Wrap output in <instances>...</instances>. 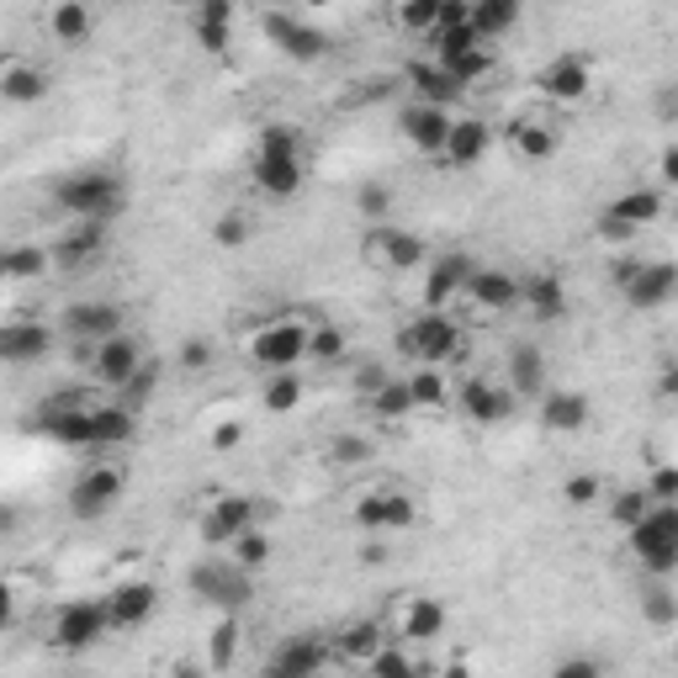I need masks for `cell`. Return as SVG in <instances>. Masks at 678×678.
Listing matches in <instances>:
<instances>
[{"instance_id": "1", "label": "cell", "mask_w": 678, "mask_h": 678, "mask_svg": "<svg viewBox=\"0 0 678 678\" xmlns=\"http://www.w3.org/2000/svg\"><path fill=\"white\" fill-rule=\"evenodd\" d=\"M38 424L64 445H122L133 440V414L127 408H90L85 398H59L38 414Z\"/></svg>"}, {"instance_id": "2", "label": "cell", "mask_w": 678, "mask_h": 678, "mask_svg": "<svg viewBox=\"0 0 678 678\" xmlns=\"http://www.w3.org/2000/svg\"><path fill=\"white\" fill-rule=\"evenodd\" d=\"M255 186L266 197H292L303 186V133L271 122L260 127V149H255Z\"/></svg>"}, {"instance_id": "3", "label": "cell", "mask_w": 678, "mask_h": 678, "mask_svg": "<svg viewBox=\"0 0 678 678\" xmlns=\"http://www.w3.org/2000/svg\"><path fill=\"white\" fill-rule=\"evenodd\" d=\"M122 181L118 175H107V170H75V175H64L59 186H53V201L64 207V212H75L81 223H107V218H118L122 207Z\"/></svg>"}, {"instance_id": "4", "label": "cell", "mask_w": 678, "mask_h": 678, "mask_svg": "<svg viewBox=\"0 0 678 678\" xmlns=\"http://www.w3.org/2000/svg\"><path fill=\"white\" fill-rule=\"evenodd\" d=\"M631 552H637L657 578L674 572L678 567V509L674 504H652V509L631 525Z\"/></svg>"}, {"instance_id": "5", "label": "cell", "mask_w": 678, "mask_h": 678, "mask_svg": "<svg viewBox=\"0 0 678 678\" xmlns=\"http://www.w3.org/2000/svg\"><path fill=\"white\" fill-rule=\"evenodd\" d=\"M249 356L255 366H271V371H292L297 360L308 356V323L297 319H281V323H266L255 340H249Z\"/></svg>"}, {"instance_id": "6", "label": "cell", "mask_w": 678, "mask_h": 678, "mask_svg": "<svg viewBox=\"0 0 678 678\" xmlns=\"http://www.w3.org/2000/svg\"><path fill=\"white\" fill-rule=\"evenodd\" d=\"M107 631H112V620H107V604H96V599L64 604L59 620H53V641H59L64 652H85V646H96Z\"/></svg>"}, {"instance_id": "7", "label": "cell", "mask_w": 678, "mask_h": 678, "mask_svg": "<svg viewBox=\"0 0 678 678\" xmlns=\"http://www.w3.org/2000/svg\"><path fill=\"white\" fill-rule=\"evenodd\" d=\"M456 340H461V329H456V319H445V313H424V319H414L408 329H403V350L408 356H419L424 366H435V360H445L451 350H456Z\"/></svg>"}, {"instance_id": "8", "label": "cell", "mask_w": 678, "mask_h": 678, "mask_svg": "<svg viewBox=\"0 0 678 678\" xmlns=\"http://www.w3.org/2000/svg\"><path fill=\"white\" fill-rule=\"evenodd\" d=\"M620 281H626V303H637V308H663L674 297V266L668 260H637V266L620 271Z\"/></svg>"}, {"instance_id": "9", "label": "cell", "mask_w": 678, "mask_h": 678, "mask_svg": "<svg viewBox=\"0 0 678 678\" xmlns=\"http://www.w3.org/2000/svg\"><path fill=\"white\" fill-rule=\"evenodd\" d=\"M192 589L201 599H212V604H223V609H239L249 599V572L234 567V562H207V567L192 572Z\"/></svg>"}, {"instance_id": "10", "label": "cell", "mask_w": 678, "mask_h": 678, "mask_svg": "<svg viewBox=\"0 0 678 678\" xmlns=\"http://www.w3.org/2000/svg\"><path fill=\"white\" fill-rule=\"evenodd\" d=\"M118 498H122V472L118 467H90V472L75 482V493H70V509L85 515V519H96V515H107Z\"/></svg>"}, {"instance_id": "11", "label": "cell", "mask_w": 678, "mask_h": 678, "mask_svg": "<svg viewBox=\"0 0 678 678\" xmlns=\"http://www.w3.org/2000/svg\"><path fill=\"white\" fill-rule=\"evenodd\" d=\"M249 525H255V504H249V498H218V504L201 515V541H207V546H234Z\"/></svg>"}, {"instance_id": "12", "label": "cell", "mask_w": 678, "mask_h": 678, "mask_svg": "<svg viewBox=\"0 0 678 678\" xmlns=\"http://www.w3.org/2000/svg\"><path fill=\"white\" fill-rule=\"evenodd\" d=\"M260 22H266L271 42H276L281 53H292V59H319L323 48H329L319 27H308V22H297V16H286V11H266Z\"/></svg>"}, {"instance_id": "13", "label": "cell", "mask_w": 678, "mask_h": 678, "mask_svg": "<svg viewBox=\"0 0 678 678\" xmlns=\"http://www.w3.org/2000/svg\"><path fill=\"white\" fill-rule=\"evenodd\" d=\"M155 604H160L155 583L133 578V583H118V589L107 594V620H112V626H122V631H133V626H144V620L155 615Z\"/></svg>"}, {"instance_id": "14", "label": "cell", "mask_w": 678, "mask_h": 678, "mask_svg": "<svg viewBox=\"0 0 678 678\" xmlns=\"http://www.w3.org/2000/svg\"><path fill=\"white\" fill-rule=\"evenodd\" d=\"M138 371H144L138 340H127V334H112V340H101V345H96V377H101V382H112V387H127V382H133Z\"/></svg>"}, {"instance_id": "15", "label": "cell", "mask_w": 678, "mask_h": 678, "mask_svg": "<svg viewBox=\"0 0 678 678\" xmlns=\"http://www.w3.org/2000/svg\"><path fill=\"white\" fill-rule=\"evenodd\" d=\"M366 249H371V260H387V266H398V271H414V266H424V239L419 234H408V229H377L371 239H366Z\"/></svg>"}, {"instance_id": "16", "label": "cell", "mask_w": 678, "mask_h": 678, "mask_svg": "<svg viewBox=\"0 0 678 678\" xmlns=\"http://www.w3.org/2000/svg\"><path fill=\"white\" fill-rule=\"evenodd\" d=\"M589 59H578V53H567V59H557V64H546L541 70V90L552 96V101H583L589 96Z\"/></svg>"}, {"instance_id": "17", "label": "cell", "mask_w": 678, "mask_h": 678, "mask_svg": "<svg viewBox=\"0 0 678 678\" xmlns=\"http://www.w3.org/2000/svg\"><path fill=\"white\" fill-rule=\"evenodd\" d=\"M403 133H408V144L414 149H424V155H445V133H451V118L440 112V107H408L403 112Z\"/></svg>"}, {"instance_id": "18", "label": "cell", "mask_w": 678, "mask_h": 678, "mask_svg": "<svg viewBox=\"0 0 678 678\" xmlns=\"http://www.w3.org/2000/svg\"><path fill=\"white\" fill-rule=\"evenodd\" d=\"M509 393L504 387H493V382H482V377H472V382H461V414L472 419V424H498V419H509Z\"/></svg>"}, {"instance_id": "19", "label": "cell", "mask_w": 678, "mask_h": 678, "mask_svg": "<svg viewBox=\"0 0 678 678\" xmlns=\"http://www.w3.org/2000/svg\"><path fill=\"white\" fill-rule=\"evenodd\" d=\"M461 297H472V303L488 308V313H504V308H515L519 303V281L504 276V271H472L467 286H461Z\"/></svg>"}, {"instance_id": "20", "label": "cell", "mask_w": 678, "mask_h": 678, "mask_svg": "<svg viewBox=\"0 0 678 678\" xmlns=\"http://www.w3.org/2000/svg\"><path fill=\"white\" fill-rule=\"evenodd\" d=\"M64 329L70 334H81V340H112V334H122V313L112 308V303H75L70 313H64Z\"/></svg>"}, {"instance_id": "21", "label": "cell", "mask_w": 678, "mask_h": 678, "mask_svg": "<svg viewBox=\"0 0 678 678\" xmlns=\"http://www.w3.org/2000/svg\"><path fill=\"white\" fill-rule=\"evenodd\" d=\"M323 663H329V641L308 631V637H292V641H286V646L276 652V663H271V668H281V674H292V678H313Z\"/></svg>"}, {"instance_id": "22", "label": "cell", "mask_w": 678, "mask_h": 678, "mask_svg": "<svg viewBox=\"0 0 678 678\" xmlns=\"http://www.w3.org/2000/svg\"><path fill=\"white\" fill-rule=\"evenodd\" d=\"M657 212H663V197H657V192H626V197L609 201L604 223H609V234H631L641 223H652Z\"/></svg>"}, {"instance_id": "23", "label": "cell", "mask_w": 678, "mask_h": 678, "mask_svg": "<svg viewBox=\"0 0 678 678\" xmlns=\"http://www.w3.org/2000/svg\"><path fill=\"white\" fill-rule=\"evenodd\" d=\"M48 350V329L33 319H16V323H0V360H38Z\"/></svg>"}, {"instance_id": "24", "label": "cell", "mask_w": 678, "mask_h": 678, "mask_svg": "<svg viewBox=\"0 0 678 678\" xmlns=\"http://www.w3.org/2000/svg\"><path fill=\"white\" fill-rule=\"evenodd\" d=\"M356 519L371 525V530H408V525H414V504H408L403 493H371L356 509Z\"/></svg>"}, {"instance_id": "25", "label": "cell", "mask_w": 678, "mask_h": 678, "mask_svg": "<svg viewBox=\"0 0 678 678\" xmlns=\"http://www.w3.org/2000/svg\"><path fill=\"white\" fill-rule=\"evenodd\" d=\"M482 155H488V122H478V118L451 122V133H445V160L451 164H478Z\"/></svg>"}, {"instance_id": "26", "label": "cell", "mask_w": 678, "mask_h": 678, "mask_svg": "<svg viewBox=\"0 0 678 678\" xmlns=\"http://www.w3.org/2000/svg\"><path fill=\"white\" fill-rule=\"evenodd\" d=\"M0 96L16 101V107H33L48 96V75L38 64H11V70H0Z\"/></svg>"}, {"instance_id": "27", "label": "cell", "mask_w": 678, "mask_h": 678, "mask_svg": "<svg viewBox=\"0 0 678 678\" xmlns=\"http://www.w3.org/2000/svg\"><path fill=\"white\" fill-rule=\"evenodd\" d=\"M467 276H472V266H467L461 255H445L435 271H430V281H424V297H430V308L440 313V308H445V303H451V297L467 286Z\"/></svg>"}, {"instance_id": "28", "label": "cell", "mask_w": 678, "mask_h": 678, "mask_svg": "<svg viewBox=\"0 0 678 678\" xmlns=\"http://www.w3.org/2000/svg\"><path fill=\"white\" fill-rule=\"evenodd\" d=\"M541 419H546V430H583V424H589V398L552 387L546 403H541Z\"/></svg>"}, {"instance_id": "29", "label": "cell", "mask_w": 678, "mask_h": 678, "mask_svg": "<svg viewBox=\"0 0 678 678\" xmlns=\"http://www.w3.org/2000/svg\"><path fill=\"white\" fill-rule=\"evenodd\" d=\"M408 81H414V90H419V101H424V107H440V112H445V101H456V96H461V85L451 81L435 59H430V64H414V70H408Z\"/></svg>"}, {"instance_id": "30", "label": "cell", "mask_w": 678, "mask_h": 678, "mask_svg": "<svg viewBox=\"0 0 678 678\" xmlns=\"http://www.w3.org/2000/svg\"><path fill=\"white\" fill-rule=\"evenodd\" d=\"M48 271V255H42L38 244H5L0 249V276L5 281H33Z\"/></svg>"}, {"instance_id": "31", "label": "cell", "mask_w": 678, "mask_h": 678, "mask_svg": "<svg viewBox=\"0 0 678 678\" xmlns=\"http://www.w3.org/2000/svg\"><path fill=\"white\" fill-rule=\"evenodd\" d=\"M515 22H519L515 0H478V5H472V33H478L482 42L498 38V33H509Z\"/></svg>"}, {"instance_id": "32", "label": "cell", "mask_w": 678, "mask_h": 678, "mask_svg": "<svg viewBox=\"0 0 678 678\" xmlns=\"http://www.w3.org/2000/svg\"><path fill=\"white\" fill-rule=\"evenodd\" d=\"M382 646H387V637H382V626H377V620H356V626H345V631H340V657L371 663Z\"/></svg>"}, {"instance_id": "33", "label": "cell", "mask_w": 678, "mask_h": 678, "mask_svg": "<svg viewBox=\"0 0 678 678\" xmlns=\"http://www.w3.org/2000/svg\"><path fill=\"white\" fill-rule=\"evenodd\" d=\"M445 631V604L440 599H414L408 604V620H403V637L408 641H430V637H440Z\"/></svg>"}, {"instance_id": "34", "label": "cell", "mask_w": 678, "mask_h": 678, "mask_svg": "<svg viewBox=\"0 0 678 678\" xmlns=\"http://www.w3.org/2000/svg\"><path fill=\"white\" fill-rule=\"evenodd\" d=\"M509 144L519 149V160H552V155H557V133L541 127V122H515V127H509Z\"/></svg>"}, {"instance_id": "35", "label": "cell", "mask_w": 678, "mask_h": 678, "mask_svg": "<svg viewBox=\"0 0 678 678\" xmlns=\"http://www.w3.org/2000/svg\"><path fill=\"white\" fill-rule=\"evenodd\" d=\"M519 297H525V303H530V313H541V319H557V313H562V281L557 276L519 281Z\"/></svg>"}, {"instance_id": "36", "label": "cell", "mask_w": 678, "mask_h": 678, "mask_svg": "<svg viewBox=\"0 0 678 678\" xmlns=\"http://www.w3.org/2000/svg\"><path fill=\"white\" fill-rule=\"evenodd\" d=\"M229 27H234V5H201L197 11V38L207 48H229Z\"/></svg>"}, {"instance_id": "37", "label": "cell", "mask_w": 678, "mask_h": 678, "mask_svg": "<svg viewBox=\"0 0 678 678\" xmlns=\"http://www.w3.org/2000/svg\"><path fill=\"white\" fill-rule=\"evenodd\" d=\"M48 27H53V38L59 42H85V33H90V11H85V5H53V11H48Z\"/></svg>"}, {"instance_id": "38", "label": "cell", "mask_w": 678, "mask_h": 678, "mask_svg": "<svg viewBox=\"0 0 678 678\" xmlns=\"http://www.w3.org/2000/svg\"><path fill=\"white\" fill-rule=\"evenodd\" d=\"M303 403V382H297V371H276L271 382H266V408L271 414H292Z\"/></svg>"}, {"instance_id": "39", "label": "cell", "mask_w": 678, "mask_h": 678, "mask_svg": "<svg viewBox=\"0 0 678 678\" xmlns=\"http://www.w3.org/2000/svg\"><path fill=\"white\" fill-rule=\"evenodd\" d=\"M403 387H408V403H414V408H435V403L445 398V377H440L435 366L414 371V377H408Z\"/></svg>"}, {"instance_id": "40", "label": "cell", "mask_w": 678, "mask_h": 678, "mask_svg": "<svg viewBox=\"0 0 678 678\" xmlns=\"http://www.w3.org/2000/svg\"><path fill=\"white\" fill-rule=\"evenodd\" d=\"M101 249V223H85V229H75L70 239H59V260L64 266H81V260H90Z\"/></svg>"}, {"instance_id": "41", "label": "cell", "mask_w": 678, "mask_h": 678, "mask_svg": "<svg viewBox=\"0 0 678 678\" xmlns=\"http://www.w3.org/2000/svg\"><path fill=\"white\" fill-rule=\"evenodd\" d=\"M509 382H515L519 393H535V387L546 382V366H541V356H535V350H515V356H509Z\"/></svg>"}, {"instance_id": "42", "label": "cell", "mask_w": 678, "mask_h": 678, "mask_svg": "<svg viewBox=\"0 0 678 678\" xmlns=\"http://www.w3.org/2000/svg\"><path fill=\"white\" fill-rule=\"evenodd\" d=\"M266 557H271V541H266V535L249 525L239 541H234V567H244V572H249V567H260Z\"/></svg>"}, {"instance_id": "43", "label": "cell", "mask_w": 678, "mask_h": 678, "mask_svg": "<svg viewBox=\"0 0 678 678\" xmlns=\"http://www.w3.org/2000/svg\"><path fill=\"white\" fill-rule=\"evenodd\" d=\"M234 646H239V626H234V615H223V620L212 626V668H229V663H234Z\"/></svg>"}, {"instance_id": "44", "label": "cell", "mask_w": 678, "mask_h": 678, "mask_svg": "<svg viewBox=\"0 0 678 678\" xmlns=\"http://www.w3.org/2000/svg\"><path fill=\"white\" fill-rule=\"evenodd\" d=\"M366 668H371L377 678H408V674H414L408 652H403V646H393V641H387V646H382V652H377V657H371Z\"/></svg>"}, {"instance_id": "45", "label": "cell", "mask_w": 678, "mask_h": 678, "mask_svg": "<svg viewBox=\"0 0 678 678\" xmlns=\"http://www.w3.org/2000/svg\"><path fill=\"white\" fill-rule=\"evenodd\" d=\"M371 403H377V414H382V419H403V414L414 408V403H408V387H403V382H382V387L371 393Z\"/></svg>"}, {"instance_id": "46", "label": "cell", "mask_w": 678, "mask_h": 678, "mask_svg": "<svg viewBox=\"0 0 678 678\" xmlns=\"http://www.w3.org/2000/svg\"><path fill=\"white\" fill-rule=\"evenodd\" d=\"M435 11H440V0H408V5L398 11V22L430 38V33H435Z\"/></svg>"}, {"instance_id": "47", "label": "cell", "mask_w": 678, "mask_h": 678, "mask_svg": "<svg viewBox=\"0 0 678 678\" xmlns=\"http://www.w3.org/2000/svg\"><path fill=\"white\" fill-rule=\"evenodd\" d=\"M646 509H652V498H646V493H620L609 515H615V525H626V530H631V525H637Z\"/></svg>"}, {"instance_id": "48", "label": "cell", "mask_w": 678, "mask_h": 678, "mask_svg": "<svg viewBox=\"0 0 678 678\" xmlns=\"http://www.w3.org/2000/svg\"><path fill=\"white\" fill-rule=\"evenodd\" d=\"M552 678H604V668H599L594 657H567V663L552 668Z\"/></svg>"}, {"instance_id": "49", "label": "cell", "mask_w": 678, "mask_h": 678, "mask_svg": "<svg viewBox=\"0 0 678 678\" xmlns=\"http://www.w3.org/2000/svg\"><path fill=\"white\" fill-rule=\"evenodd\" d=\"M308 350H313V356H340V350H345V334H340V329H319V334H308Z\"/></svg>"}, {"instance_id": "50", "label": "cell", "mask_w": 678, "mask_h": 678, "mask_svg": "<svg viewBox=\"0 0 678 678\" xmlns=\"http://www.w3.org/2000/svg\"><path fill=\"white\" fill-rule=\"evenodd\" d=\"M646 615H652V620H657V626H674V615H678L674 594H668V589H657V594L646 599Z\"/></svg>"}, {"instance_id": "51", "label": "cell", "mask_w": 678, "mask_h": 678, "mask_svg": "<svg viewBox=\"0 0 678 678\" xmlns=\"http://www.w3.org/2000/svg\"><path fill=\"white\" fill-rule=\"evenodd\" d=\"M594 498H599V478L583 472V478L567 482V504H578V509H583V504H594Z\"/></svg>"}, {"instance_id": "52", "label": "cell", "mask_w": 678, "mask_h": 678, "mask_svg": "<svg viewBox=\"0 0 678 678\" xmlns=\"http://www.w3.org/2000/svg\"><path fill=\"white\" fill-rule=\"evenodd\" d=\"M674 493H678V472L663 467V472L652 478V498H657V504H674Z\"/></svg>"}, {"instance_id": "53", "label": "cell", "mask_w": 678, "mask_h": 678, "mask_svg": "<svg viewBox=\"0 0 678 678\" xmlns=\"http://www.w3.org/2000/svg\"><path fill=\"white\" fill-rule=\"evenodd\" d=\"M360 212H366V218H382V212H387V192H382V186H366V192H360Z\"/></svg>"}, {"instance_id": "54", "label": "cell", "mask_w": 678, "mask_h": 678, "mask_svg": "<svg viewBox=\"0 0 678 678\" xmlns=\"http://www.w3.org/2000/svg\"><path fill=\"white\" fill-rule=\"evenodd\" d=\"M239 440H244L239 424H218V430H212V445H218V451H234Z\"/></svg>"}, {"instance_id": "55", "label": "cell", "mask_w": 678, "mask_h": 678, "mask_svg": "<svg viewBox=\"0 0 678 678\" xmlns=\"http://www.w3.org/2000/svg\"><path fill=\"white\" fill-rule=\"evenodd\" d=\"M181 360H186L192 371H197V366H207V360H212V350H207V340H192V345L181 350Z\"/></svg>"}, {"instance_id": "56", "label": "cell", "mask_w": 678, "mask_h": 678, "mask_svg": "<svg viewBox=\"0 0 678 678\" xmlns=\"http://www.w3.org/2000/svg\"><path fill=\"white\" fill-rule=\"evenodd\" d=\"M244 234H249V229H244L239 218H223V223H218V239H223V244H239Z\"/></svg>"}, {"instance_id": "57", "label": "cell", "mask_w": 678, "mask_h": 678, "mask_svg": "<svg viewBox=\"0 0 678 678\" xmlns=\"http://www.w3.org/2000/svg\"><path fill=\"white\" fill-rule=\"evenodd\" d=\"M334 456H340V461H356V456H366V445H360V440H340Z\"/></svg>"}, {"instance_id": "58", "label": "cell", "mask_w": 678, "mask_h": 678, "mask_svg": "<svg viewBox=\"0 0 678 678\" xmlns=\"http://www.w3.org/2000/svg\"><path fill=\"white\" fill-rule=\"evenodd\" d=\"M11 609H16V604H11V589H5V583H0V631H5V626H11Z\"/></svg>"}]
</instances>
